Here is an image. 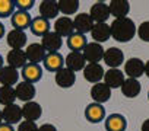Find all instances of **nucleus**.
I'll list each match as a JSON object with an SVG mask.
<instances>
[{"label":"nucleus","mask_w":149,"mask_h":131,"mask_svg":"<svg viewBox=\"0 0 149 131\" xmlns=\"http://www.w3.org/2000/svg\"><path fill=\"white\" fill-rule=\"evenodd\" d=\"M110 29H111V37L118 42H129L137 32L136 25L130 18L114 19L110 25Z\"/></svg>","instance_id":"f257e3e1"},{"label":"nucleus","mask_w":149,"mask_h":131,"mask_svg":"<svg viewBox=\"0 0 149 131\" xmlns=\"http://www.w3.org/2000/svg\"><path fill=\"white\" fill-rule=\"evenodd\" d=\"M104 69L100 63H88L84 69V77L91 83H100L104 79Z\"/></svg>","instance_id":"f03ea898"},{"label":"nucleus","mask_w":149,"mask_h":131,"mask_svg":"<svg viewBox=\"0 0 149 131\" xmlns=\"http://www.w3.org/2000/svg\"><path fill=\"white\" fill-rule=\"evenodd\" d=\"M104 48L98 42H88L86 47L84 48L82 54L88 63H100V60L104 58Z\"/></svg>","instance_id":"7ed1b4c3"},{"label":"nucleus","mask_w":149,"mask_h":131,"mask_svg":"<svg viewBox=\"0 0 149 131\" xmlns=\"http://www.w3.org/2000/svg\"><path fill=\"white\" fill-rule=\"evenodd\" d=\"M64 63H66V67L69 70H72L73 73H76L79 70H84L85 66H86V60H85L84 54L82 52H76V51H70L66 55Z\"/></svg>","instance_id":"20e7f679"},{"label":"nucleus","mask_w":149,"mask_h":131,"mask_svg":"<svg viewBox=\"0 0 149 131\" xmlns=\"http://www.w3.org/2000/svg\"><path fill=\"white\" fill-rule=\"evenodd\" d=\"M89 16L94 21V23H105L107 19L110 18V8L107 3L104 2H98L95 5H92L91 10H89Z\"/></svg>","instance_id":"39448f33"},{"label":"nucleus","mask_w":149,"mask_h":131,"mask_svg":"<svg viewBox=\"0 0 149 131\" xmlns=\"http://www.w3.org/2000/svg\"><path fill=\"white\" fill-rule=\"evenodd\" d=\"M2 115H3V122L13 125V124H19L22 122V108L18 106L16 103L8 105L2 109Z\"/></svg>","instance_id":"423d86ee"},{"label":"nucleus","mask_w":149,"mask_h":131,"mask_svg":"<svg viewBox=\"0 0 149 131\" xmlns=\"http://www.w3.org/2000/svg\"><path fill=\"white\" fill-rule=\"evenodd\" d=\"M102 60L105 61V64L108 66L110 69H118L121 66V63L124 61V54H123V51L120 48L111 47V48L105 50Z\"/></svg>","instance_id":"0eeeda50"},{"label":"nucleus","mask_w":149,"mask_h":131,"mask_svg":"<svg viewBox=\"0 0 149 131\" xmlns=\"http://www.w3.org/2000/svg\"><path fill=\"white\" fill-rule=\"evenodd\" d=\"M61 44H63L61 37L57 35L54 31H53V32H51V31L47 32V34L42 37V39H41V45L44 47V50L47 51V54H48V52H58Z\"/></svg>","instance_id":"6e6552de"},{"label":"nucleus","mask_w":149,"mask_h":131,"mask_svg":"<svg viewBox=\"0 0 149 131\" xmlns=\"http://www.w3.org/2000/svg\"><path fill=\"white\" fill-rule=\"evenodd\" d=\"M124 73L130 79H137L145 74V63L140 58H130L124 64Z\"/></svg>","instance_id":"1a4fd4ad"},{"label":"nucleus","mask_w":149,"mask_h":131,"mask_svg":"<svg viewBox=\"0 0 149 131\" xmlns=\"http://www.w3.org/2000/svg\"><path fill=\"white\" fill-rule=\"evenodd\" d=\"M25 54H26L28 63L40 64L41 61H44V58L47 55V51L44 50V47L40 42H34V44L28 45V48L25 50Z\"/></svg>","instance_id":"9d476101"},{"label":"nucleus","mask_w":149,"mask_h":131,"mask_svg":"<svg viewBox=\"0 0 149 131\" xmlns=\"http://www.w3.org/2000/svg\"><path fill=\"white\" fill-rule=\"evenodd\" d=\"M22 77L24 82H29V83H35L42 77V69L40 64H34V63H26L22 67Z\"/></svg>","instance_id":"9b49d317"},{"label":"nucleus","mask_w":149,"mask_h":131,"mask_svg":"<svg viewBox=\"0 0 149 131\" xmlns=\"http://www.w3.org/2000/svg\"><path fill=\"white\" fill-rule=\"evenodd\" d=\"M74 82H76V73H73L67 67H63L58 72H56V83L58 88H63V89L72 88Z\"/></svg>","instance_id":"f8f14e48"},{"label":"nucleus","mask_w":149,"mask_h":131,"mask_svg":"<svg viewBox=\"0 0 149 131\" xmlns=\"http://www.w3.org/2000/svg\"><path fill=\"white\" fill-rule=\"evenodd\" d=\"M94 26V21L91 19L89 13H79L74 16V21H73V28L78 34H82L85 35L86 32H91Z\"/></svg>","instance_id":"ddd939ff"},{"label":"nucleus","mask_w":149,"mask_h":131,"mask_svg":"<svg viewBox=\"0 0 149 131\" xmlns=\"http://www.w3.org/2000/svg\"><path fill=\"white\" fill-rule=\"evenodd\" d=\"M124 73L118 69H110L108 72L104 73V83L111 88V89H116V88H121L123 83H124Z\"/></svg>","instance_id":"4468645a"},{"label":"nucleus","mask_w":149,"mask_h":131,"mask_svg":"<svg viewBox=\"0 0 149 131\" xmlns=\"http://www.w3.org/2000/svg\"><path fill=\"white\" fill-rule=\"evenodd\" d=\"M15 93H16V98L21 99L22 102H31L35 96V86L34 83H29V82H21L16 85V89H15Z\"/></svg>","instance_id":"2eb2a0df"},{"label":"nucleus","mask_w":149,"mask_h":131,"mask_svg":"<svg viewBox=\"0 0 149 131\" xmlns=\"http://www.w3.org/2000/svg\"><path fill=\"white\" fill-rule=\"evenodd\" d=\"M91 96L94 99V102L97 103H104L107 101H110L111 98V88H108L105 83H97L92 86L91 89Z\"/></svg>","instance_id":"dca6fc26"},{"label":"nucleus","mask_w":149,"mask_h":131,"mask_svg":"<svg viewBox=\"0 0 149 131\" xmlns=\"http://www.w3.org/2000/svg\"><path fill=\"white\" fill-rule=\"evenodd\" d=\"M54 32L57 35H60L61 38L63 37H70L73 32H74V28H73V21L69 18V16H61L54 23Z\"/></svg>","instance_id":"f3484780"},{"label":"nucleus","mask_w":149,"mask_h":131,"mask_svg":"<svg viewBox=\"0 0 149 131\" xmlns=\"http://www.w3.org/2000/svg\"><path fill=\"white\" fill-rule=\"evenodd\" d=\"M110 8V15H113L116 19L127 18V13L130 10V3L127 0H113L108 5Z\"/></svg>","instance_id":"a211bd4d"},{"label":"nucleus","mask_w":149,"mask_h":131,"mask_svg":"<svg viewBox=\"0 0 149 131\" xmlns=\"http://www.w3.org/2000/svg\"><path fill=\"white\" fill-rule=\"evenodd\" d=\"M6 41H8V45L12 50H22L26 44V35H25L24 31L12 29L10 32H8Z\"/></svg>","instance_id":"6ab92c4d"},{"label":"nucleus","mask_w":149,"mask_h":131,"mask_svg":"<svg viewBox=\"0 0 149 131\" xmlns=\"http://www.w3.org/2000/svg\"><path fill=\"white\" fill-rule=\"evenodd\" d=\"M41 114H42L41 105L37 103V102H34V101L26 102V103H24V106H22V117H24L25 121H32V122H35V121L41 117Z\"/></svg>","instance_id":"aec40b11"},{"label":"nucleus","mask_w":149,"mask_h":131,"mask_svg":"<svg viewBox=\"0 0 149 131\" xmlns=\"http://www.w3.org/2000/svg\"><path fill=\"white\" fill-rule=\"evenodd\" d=\"M85 117H86V119L89 122L97 124V122H100V121H102L105 118V109H104V106L101 103H97V102L89 103L86 106V109H85Z\"/></svg>","instance_id":"412c9836"},{"label":"nucleus","mask_w":149,"mask_h":131,"mask_svg":"<svg viewBox=\"0 0 149 131\" xmlns=\"http://www.w3.org/2000/svg\"><path fill=\"white\" fill-rule=\"evenodd\" d=\"M18 79H19V73L16 69L10 67V66H3L0 69V83L2 86H12L18 83Z\"/></svg>","instance_id":"4be33fe9"},{"label":"nucleus","mask_w":149,"mask_h":131,"mask_svg":"<svg viewBox=\"0 0 149 131\" xmlns=\"http://www.w3.org/2000/svg\"><path fill=\"white\" fill-rule=\"evenodd\" d=\"M6 61H8V66L18 70L19 67H24L28 63V58L24 50H10L6 55Z\"/></svg>","instance_id":"5701e85b"},{"label":"nucleus","mask_w":149,"mask_h":131,"mask_svg":"<svg viewBox=\"0 0 149 131\" xmlns=\"http://www.w3.org/2000/svg\"><path fill=\"white\" fill-rule=\"evenodd\" d=\"M60 13L58 10V3L54 2V0H44V2L40 3V16L50 21L57 18V15Z\"/></svg>","instance_id":"b1692460"},{"label":"nucleus","mask_w":149,"mask_h":131,"mask_svg":"<svg viewBox=\"0 0 149 131\" xmlns=\"http://www.w3.org/2000/svg\"><path fill=\"white\" fill-rule=\"evenodd\" d=\"M91 37L94 38V42H105L110 37H111V29L110 25L105 23H94L92 29H91Z\"/></svg>","instance_id":"393cba45"},{"label":"nucleus","mask_w":149,"mask_h":131,"mask_svg":"<svg viewBox=\"0 0 149 131\" xmlns=\"http://www.w3.org/2000/svg\"><path fill=\"white\" fill-rule=\"evenodd\" d=\"M31 15L25 10H16L13 15H12V25H13V29H19V31H24L26 28H31Z\"/></svg>","instance_id":"a878e982"},{"label":"nucleus","mask_w":149,"mask_h":131,"mask_svg":"<svg viewBox=\"0 0 149 131\" xmlns=\"http://www.w3.org/2000/svg\"><path fill=\"white\" fill-rule=\"evenodd\" d=\"M127 121L121 114H111L105 119V130L107 131H126Z\"/></svg>","instance_id":"bb28decb"},{"label":"nucleus","mask_w":149,"mask_h":131,"mask_svg":"<svg viewBox=\"0 0 149 131\" xmlns=\"http://www.w3.org/2000/svg\"><path fill=\"white\" fill-rule=\"evenodd\" d=\"M63 63L64 58L58 52H48L44 58V66L50 72H58L60 69H63Z\"/></svg>","instance_id":"cd10ccee"},{"label":"nucleus","mask_w":149,"mask_h":131,"mask_svg":"<svg viewBox=\"0 0 149 131\" xmlns=\"http://www.w3.org/2000/svg\"><path fill=\"white\" fill-rule=\"evenodd\" d=\"M140 83H139V80L137 79H130V77H127L126 80H124V83H123V86H121V92H123V95L126 96V98H136L139 93H140Z\"/></svg>","instance_id":"c85d7f7f"},{"label":"nucleus","mask_w":149,"mask_h":131,"mask_svg":"<svg viewBox=\"0 0 149 131\" xmlns=\"http://www.w3.org/2000/svg\"><path fill=\"white\" fill-rule=\"evenodd\" d=\"M86 37L82 35V34H78V32H73L69 38H67V47L72 50V51H76V52H81L84 51V48L86 47Z\"/></svg>","instance_id":"c756f323"},{"label":"nucleus","mask_w":149,"mask_h":131,"mask_svg":"<svg viewBox=\"0 0 149 131\" xmlns=\"http://www.w3.org/2000/svg\"><path fill=\"white\" fill-rule=\"evenodd\" d=\"M31 31L34 35H38V37H44L47 32H50V22L41 16L32 19L31 22Z\"/></svg>","instance_id":"7c9ffc66"},{"label":"nucleus","mask_w":149,"mask_h":131,"mask_svg":"<svg viewBox=\"0 0 149 131\" xmlns=\"http://www.w3.org/2000/svg\"><path fill=\"white\" fill-rule=\"evenodd\" d=\"M16 99V93L15 89L12 86H0V105L8 106L15 103Z\"/></svg>","instance_id":"2f4dec72"},{"label":"nucleus","mask_w":149,"mask_h":131,"mask_svg":"<svg viewBox=\"0 0 149 131\" xmlns=\"http://www.w3.org/2000/svg\"><path fill=\"white\" fill-rule=\"evenodd\" d=\"M58 10L60 13H64L66 16L73 15L79 9V2L78 0H58Z\"/></svg>","instance_id":"473e14b6"},{"label":"nucleus","mask_w":149,"mask_h":131,"mask_svg":"<svg viewBox=\"0 0 149 131\" xmlns=\"http://www.w3.org/2000/svg\"><path fill=\"white\" fill-rule=\"evenodd\" d=\"M15 13V2L12 0H0V18H8Z\"/></svg>","instance_id":"72a5a7b5"},{"label":"nucleus","mask_w":149,"mask_h":131,"mask_svg":"<svg viewBox=\"0 0 149 131\" xmlns=\"http://www.w3.org/2000/svg\"><path fill=\"white\" fill-rule=\"evenodd\" d=\"M137 35L142 41L145 42H149V21H145L139 25L137 28Z\"/></svg>","instance_id":"f704fd0d"},{"label":"nucleus","mask_w":149,"mask_h":131,"mask_svg":"<svg viewBox=\"0 0 149 131\" xmlns=\"http://www.w3.org/2000/svg\"><path fill=\"white\" fill-rule=\"evenodd\" d=\"M18 131H38V127L35 122L32 121H22L19 122V127H18Z\"/></svg>","instance_id":"c9c22d12"},{"label":"nucleus","mask_w":149,"mask_h":131,"mask_svg":"<svg viewBox=\"0 0 149 131\" xmlns=\"http://www.w3.org/2000/svg\"><path fill=\"white\" fill-rule=\"evenodd\" d=\"M15 6L18 8V10H25V12H28V10L34 6V0H16Z\"/></svg>","instance_id":"e433bc0d"},{"label":"nucleus","mask_w":149,"mask_h":131,"mask_svg":"<svg viewBox=\"0 0 149 131\" xmlns=\"http://www.w3.org/2000/svg\"><path fill=\"white\" fill-rule=\"evenodd\" d=\"M38 131H57V128L53 124H42L41 127H38Z\"/></svg>","instance_id":"4c0bfd02"},{"label":"nucleus","mask_w":149,"mask_h":131,"mask_svg":"<svg viewBox=\"0 0 149 131\" xmlns=\"http://www.w3.org/2000/svg\"><path fill=\"white\" fill-rule=\"evenodd\" d=\"M0 131H15V130H13L12 125H9L6 122H2V124H0Z\"/></svg>","instance_id":"58836bf2"},{"label":"nucleus","mask_w":149,"mask_h":131,"mask_svg":"<svg viewBox=\"0 0 149 131\" xmlns=\"http://www.w3.org/2000/svg\"><path fill=\"white\" fill-rule=\"evenodd\" d=\"M142 131H149V118L143 121V124H142Z\"/></svg>","instance_id":"ea45409f"},{"label":"nucleus","mask_w":149,"mask_h":131,"mask_svg":"<svg viewBox=\"0 0 149 131\" xmlns=\"http://www.w3.org/2000/svg\"><path fill=\"white\" fill-rule=\"evenodd\" d=\"M145 74H146V76L149 77V60H148V61L145 63Z\"/></svg>","instance_id":"a19ab883"},{"label":"nucleus","mask_w":149,"mask_h":131,"mask_svg":"<svg viewBox=\"0 0 149 131\" xmlns=\"http://www.w3.org/2000/svg\"><path fill=\"white\" fill-rule=\"evenodd\" d=\"M3 35H5V26H3L2 22H0V39L3 38Z\"/></svg>","instance_id":"79ce46f5"},{"label":"nucleus","mask_w":149,"mask_h":131,"mask_svg":"<svg viewBox=\"0 0 149 131\" xmlns=\"http://www.w3.org/2000/svg\"><path fill=\"white\" fill-rule=\"evenodd\" d=\"M2 67H3V57L0 55V69H2Z\"/></svg>","instance_id":"37998d69"},{"label":"nucleus","mask_w":149,"mask_h":131,"mask_svg":"<svg viewBox=\"0 0 149 131\" xmlns=\"http://www.w3.org/2000/svg\"><path fill=\"white\" fill-rule=\"evenodd\" d=\"M3 122V115H2V109H0V124Z\"/></svg>","instance_id":"c03bdc74"},{"label":"nucleus","mask_w":149,"mask_h":131,"mask_svg":"<svg viewBox=\"0 0 149 131\" xmlns=\"http://www.w3.org/2000/svg\"><path fill=\"white\" fill-rule=\"evenodd\" d=\"M148 96H149V93H148Z\"/></svg>","instance_id":"a18cd8bd"}]
</instances>
